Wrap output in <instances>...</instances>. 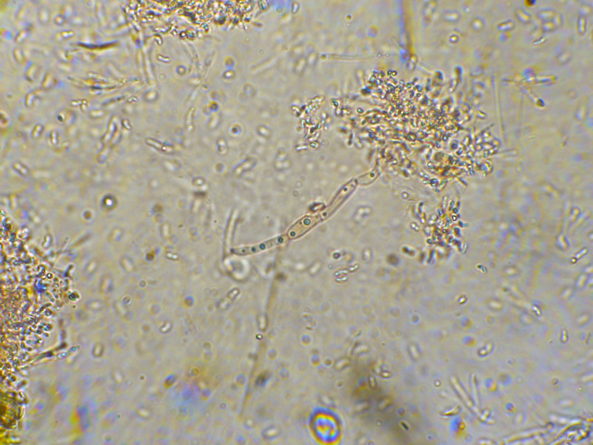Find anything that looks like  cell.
Wrapping results in <instances>:
<instances>
[{"label":"cell","mask_w":593,"mask_h":445,"mask_svg":"<svg viewBox=\"0 0 593 445\" xmlns=\"http://www.w3.org/2000/svg\"><path fill=\"white\" fill-rule=\"evenodd\" d=\"M147 144L150 145L152 147H154L157 149L164 151L166 153H174L175 151L174 147L168 146V145L162 144L158 142V141L151 139H147L146 140Z\"/></svg>","instance_id":"7a4b0ae2"},{"label":"cell","mask_w":593,"mask_h":445,"mask_svg":"<svg viewBox=\"0 0 593 445\" xmlns=\"http://www.w3.org/2000/svg\"><path fill=\"white\" fill-rule=\"evenodd\" d=\"M285 241L286 237L284 236H279V237L270 239V240L262 242L260 244L233 248L232 249V252L233 254L240 256L256 254V253L282 244Z\"/></svg>","instance_id":"6da1fadb"}]
</instances>
